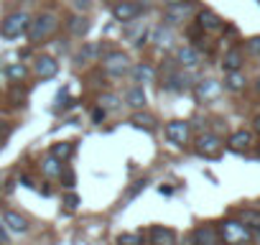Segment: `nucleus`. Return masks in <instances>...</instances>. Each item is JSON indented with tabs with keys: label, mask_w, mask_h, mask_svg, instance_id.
<instances>
[{
	"label": "nucleus",
	"mask_w": 260,
	"mask_h": 245,
	"mask_svg": "<svg viewBox=\"0 0 260 245\" xmlns=\"http://www.w3.org/2000/svg\"><path fill=\"white\" fill-rule=\"evenodd\" d=\"M105 115H107V110H105V107H100V105H97V107H94V110H92V122H97V126H100V122H102V120H105Z\"/></svg>",
	"instance_id": "nucleus-34"
},
{
	"label": "nucleus",
	"mask_w": 260,
	"mask_h": 245,
	"mask_svg": "<svg viewBox=\"0 0 260 245\" xmlns=\"http://www.w3.org/2000/svg\"><path fill=\"white\" fill-rule=\"evenodd\" d=\"M67 28H69V34H74V36H87L89 28H92V21H89L87 16H72V18L67 21Z\"/></svg>",
	"instance_id": "nucleus-17"
},
{
	"label": "nucleus",
	"mask_w": 260,
	"mask_h": 245,
	"mask_svg": "<svg viewBox=\"0 0 260 245\" xmlns=\"http://www.w3.org/2000/svg\"><path fill=\"white\" fill-rule=\"evenodd\" d=\"M130 79L138 82V87L153 82V67H148V64H136L133 69H130Z\"/></svg>",
	"instance_id": "nucleus-18"
},
{
	"label": "nucleus",
	"mask_w": 260,
	"mask_h": 245,
	"mask_svg": "<svg viewBox=\"0 0 260 245\" xmlns=\"http://www.w3.org/2000/svg\"><path fill=\"white\" fill-rule=\"evenodd\" d=\"M8 242V230H6V225H0V245H6Z\"/></svg>",
	"instance_id": "nucleus-39"
},
{
	"label": "nucleus",
	"mask_w": 260,
	"mask_h": 245,
	"mask_svg": "<svg viewBox=\"0 0 260 245\" xmlns=\"http://www.w3.org/2000/svg\"><path fill=\"white\" fill-rule=\"evenodd\" d=\"M194 240H197V245H219V227L199 225L194 230Z\"/></svg>",
	"instance_id": "nucleus-11"
},
{
	"label": "nucleus",
	"mask_w": 260,
	"mask_h": 245,
	"mask_svg": "<svg viewBox=\"0 0 260 245\" xmlns=\"http://www.w3.org/2000/svg\"><path fill=\"white\" fill-rule=\"evenodd\" d=\"M0 146H3V141H0Z\"/></svg>",
	"instance_id": "nucleus-44"
},
{
	"label": "nucleus",
	"mask_w": 260,
	"mask_h": 245,
	"mask_svg": "<svg viewBox=\"0 0 260 245\" xmlns=\"http://www.w3.org/2000/svg\"><path fill=\"white\" fill-rule=\"evenodd\" d=\"M141 189H146V181H136V187L130 189V192H127V197H136V194H138Z\"/></svg>",
	"instance_id": "nucleus-38"
},
{
	"label": "nucleus",
	"mask_w": 260,
	"mask_h": 245,
	"mask_svg": "<svg viewBox=\"0 0 260 245\" xmlns=\"http://www.w3.org/2000/svg\"><path fill=\"white\" fill-rule=\"evenodd\" d=\"M240 67H242V56H240V51H227L224 59H222V69L230 74V72H240Z\"/></svg>",
	"instance_id": "nucleus-24"
},
{
	"label": "nucleus",
	"mask_w": 260,
	"mask_h": 245,
	"mask_svg": "<svg viewBox=\"0 0 260 245\" xmlns=\"http://www.w3.org/2000/svg\"><path fill=\"white\" fill-rule=\"evenodd\" d=\"M102 69L110 74V77H125L130 72V59L127 54L122 51H110L105 59H102Z\"/></svg>",
	"instance_id": "nucleus-4"
},
{
	"label": "nucleus",
	"mask_w": 260,
	"mask_h": 245,
	"mask_svg": "<svg viewBox=\"0 0 260 245\" xmlns=\"http://www.w3.org/2000/svg\"><path fill=\"white\" fill-rule=\"evenodd\" d=\"M100 107H105V110H115V107H120V97L112 95V92H105V95L100 97Z\"/></svg>",
	"instance_id": "nucleus-32"
},
{
	"label": "nucleus",
	"mask_w": 260,
	"mask_h": 245,
	"mask_svg": "<svg viewBox=\"0 0 260 245\" xmlns=\"http://www.w3.org/2000/svg\"><path fill=\"white\" fill-rule=\"evenodd\" d=\"M184 245H197V240H194V235H191V237H186V240H184Z\"/></svg>",
	"instance_id": "nucleus-41"
},
{
	"label": "nucleus",
	"mask_w": 260,
	"mask_h": 245,
	"mask_svg": "<svg viewBox=\"0 0 260 245\" xmlns=\"http://www.w3.org/2000/svg\"><path fill=\"white\" fill-rule=\"evenodd\" d=\"M189 87V79L184 77V74H166V79H164V89H171V92H181V89H186Z\"/></svg>",
	"instance_id": "nucleus-21"
},
{
	"label": "nucleus",
	"mask_w": 260,
	"mask_h": 245,
	"mask_svg": "<svg viewBox=\"0 0 260 245\" xmlns=\"http://www.w3.org/2000/svg\"><path fill=\"white\" fill-rule=\"evenodd\" d=\"M3 225H6L8 232H16V235L28 232V220L21 217L18 212H6V215H3Z\"/></svg>",
	"instance_id": "nucleus-14"
},
{
	"label": "nucleus",
	"mask_w": 260,
	"mask_h": 245,
	"mask_svg": "<svg viewBox=\"0 0 260 245\" xmlns=\"http://www.w3.org/2000/svg\"><path fill=\"white\" fill-rule=\"evenodd\" d=\"M219 82L217 79H199L197 87H194V97L197 102H212L217 95H219Z\"/></svg>",
	"instance_id": "nucleus-8"
},
{
	"label": "nucleus",
	"mask_w": 260,
	"mask_h": 245,
	"mask_svg": "<svg viewBox=\"0 0 260 245\" xmlns=\"http://www.w3.org/2000/svg\"><path fill=\"white\" fill-rule=\"evenodd\" d=\"M130 122H133L138 131H146V133H153L156 131V120L151 115H146V112H136L133 117H130Z\"/></svg>",
	"instance_id": "nucleus-20"
},
{
	"label": "nucleus",
	"mask_w": 260,
	"mask_h": 245,
	"mask_svg": "<svg viewBox=\"0 0 260 245\" xmlns=\"http://www.w3.org/2000/svg\"><path fill=\"white\" fill-rule=\"evenodd\" d=\"M125 102H127L130 107H136V110H141V107H146L148 97H146L143 87H130V89L125 92Z\"/></svg>",
	"instance_id": "nucleus-19"
},
{
	"label": "nucleus",
	"mask_w": 260,
	"mask_h": 245,
	"mask_svg": "<svg viewBox=\"0 0 260 245\" xmlns=\"http://www.w3.org/2000/svg\"><path fill=\"white\" fill-rule=\"evenodd\" d=\"M164 133H166V138H169L171 143L184 146V143L189 141V122H186V120H171L169 126L164 128Z\"/></svg>",
	"instance_id": "nucleus-6"
},
{
	"label": "nucleus",
	"mask_w": 260,
	"mask_h": 245,
	"mask_svg": "<svg viewBox=\"0 0 260 245\" xmlns=\"http://www.w3.org/2000/svg\"><path fill=\"white\" fill-rule=\"evenodd\" d=\"M224 87H227L230 92H240V89H245V77H242L240 72H230L227 79H224Z\"/></svg>",
	"instance_id": "nucleus-27"
},
{
	"label": "nucleus",
	"mask_w": 260,
	"mask_h": 245,
	"mask_svg": "<svg viewBox=\"0 0 260 245\" xmlns=\"http://www.w3.org/2000/svg\"><path fill=\"white\" fill-rule=\"evenodd\" d=\"M247 49H250L252 54H257V56H260V36L250 39V41H247Z\"/></svg>",
	"instance_id": "nucleus-36"
},
{
	"label": "nucleus",
	"mask_w": 260,
	"mask_h": 245,
	"mask_svg": "<svg viewBox=\"0 0 260 245\" xmlns=\"http://www.w3.org/2000/svg\"><path fill=\"white\" fill-rule=\"evenodd\" d=\"M36 74H39L41 79L56 77V74H59V62H56L54 56H39V59H36Z\"/></svg>",
	"instance_id": "nucleus-13"
},
{
	"label": "nucleus",
	"mask_w": 260,
	"mask_h": 245,
	"mask_svg": "<svg viewBox=\"0 0 260 245\" xmlns=\"http://www.w3.org/2000/svg\"><path fill=\"white\" fill-rule=\"evenodd\" d=\"M72 3H74V8H77V11H82V13H84V11H89L92 0H72Z\"/></svg>",
	"instance_id": "nucleus-37"
},
{
	"label": "nucleus",
	"mask_w": 260,
	"mask_h": 245,
	"mask_svg": "<svg viewBox=\"0 0 260 245\" xmlns=\"http://www.w3.org/2000/svg\"><path fill=\"white\" fill-rule=\"evenodd\" d=\"M250 146H252V133H250V131H237V133H232L230 141H227V148H230L232 154H247Z\"/></svg>",
	"instance_id": "nucleus-9"
},
{
	"label": "nucleus",
	"mask_w": 260,
	"mask_h": 245,
	"mask_svg": "<svg viewBox=\"0 0 260 245\" xmlns=\"http://www.w3.org/2000/svg\"><path fill=\"white\" fill-rule=\"evenodd\" d=\"M56 28H59V18H56L54 13H41V16H36V18L31 21V26H28V39H31L34 44L46 41L49 36L56 34Z\"/></svg>",
	"instance_id": "nucleus-1"
},
{
	"label": "nucleus",
	"mask_w": 260,
	"mask_h": 245,
	"mask_svg": "<svg viewBox=\"0 0 260 245\" xmlns=\"http://www.w3.org/2000/svg\"><path fill=\"white\" fill-rule=\"evenodd\" d=\"M153 41H156L158 46H164V49H171V46H174V31L166 28V26H161V28L153 34Z\"/></svg>",
	"instance_id": "nucleus-25"
},
{
	"label": "nucleus",
	"mask_w": 260,
	"mask_h": 245,
	"mask_svg": "<svg viewBox=\"0 0 260 245\" xmlns=\"http://www.w3.org/2000/svg\"><path fill=\"white\" fill-rule=\"evenodd\" d=\"M64 204H67V207H69V209H74V207H77V204H79V197H77V194H74V192H69V194H67V197H64Z\"/></svg>",
	"instance_id": "nucleus-35"
},
{
	"label": "nucleus",
	"mask_w": 260,
	"mask_h": 245,
	"mask_svg": "<svg viewBox=\"0 0 260 245\" xmlns=\"http://www.w3.org/2000/svg\"><path fill=\"white\" fill-rule=\"evenodd\" d=\"M61 169H64V164H61L59 159H54V156H49V159L41 164V171H44L46 176H59Z\"/></svg>",
	"instance_id": "nucleus-28"
},
{
	"label": "nucleus",
	"mask_w": 260,
	"mask_h": 245,
	"mask_svg": "<svg viewBox=\"0 0 260 245\" xmlns=\"http://www.w3.org/2000/svg\"><path fill=\"white\" fill-rule=\"evenodd\" d=\"M31 18L26 13H11L6 21H0V36L3 39H18L21 34H28Z\"/></svg>",
	"instance_id": "nucleus-3"
},
{
	"label": "nucleus",
	"mask_w": 260,
	"mask_h": 245,
	"mask_svg": "<svg viewBox=\"0 0 260 245\" xmlns=\"http://www.w3.org/2000/svg\"><path fill=\"white\" fill-rule=\"evenodd\" d=\"M59 179H61V184H64L67 189H72V187H74V171H69L67 166L61 169V174H59Z\"/></svg>",
	"instance_id": "nucleus-33"
},
{
	"label": "nucleus",
	"mask_w": 260,
	"mask_h": 245,
	"mask_svg": "<svg viewBox=\"0 0 260 245\" xmlns=\"http://www.w3.org/2000/svg\"><path fill=\"white\" fill-rule=\"evenodd\" d=\"M199 28L202 31H207V34H219L222 28H224V23H222V18L217 16V13H212V11H199Z\"/></svg>",
	"instance_id": "nucleus-12"
},
{
	"label": "nucleus",
	"mask_w": 260,
	"mask_h": 245,
	"mask_svg": "<svg viewBox=\"0 0 260 245\" xmlns=\"http://www.w3.org/2000/svg\"><path fill=\"white\" fill-rule=\"evenodd\" d=\"M151 245H176V232L171 227L156 225L151 227Z\"/></svg>",
	"instance_id": "nucleus-15"
},
{
	"label": "nucleus",
	"mask_w": 260,
	"mask_h": 245,
	"mask_svg": "<svg viewBox=\"0 0 260 245\" xmlns=\"http://www.w3.org/2000/svg\"><path fill=\"white\" fill-rule=\"evenodd\" d=\"M176 59H179V64H181L184 69H194V67L202 62V54H199V49H194V46H181L179 54H176Z\"/></svg>",
	"instance_id": "nucleus-16"
},
{
	"label": "nucleus",
	"mask_w": 260,
	"mask_h": 245,
	"mask_svg": "<svg viewBox=\"0 0 260 245\" xmlns=\"http://www.w3.org/2000/svg\"><path fill=\"white\" fill-rule=\"evenodd\" d=\"M26 74H28V67L23 62H13V64L6 67V77L11 82H21V79H26Z\"/></svg>",
	"instance_id": "nucleus-22"
},
{
	"label": "nucleus",
	"mask_w": 260,
	"mask_h": 245,
	"mask_svg": "<svg viewBox=\"0 0 260 245\" xmlns=\"http://www.w3.org/2000/svg\"><path fill=\"white\" fill-rule=\"evenodd\" d=\"M179 3H186V0H166V6H179Z\"/></svg>",
	"instance_id": "nucleus-40"
},
{
	"label": "nucleus",
	"mask_w": 260,
	"mask_h": 245,
	"mask_svg": "<svg viewBox=\"0 0 260 245\" xmlns=\"http://www.w3.org/2000/svg\"><path fill=\"white\" fill-rule=\"evenodd\" d=\"M222 141L214 136V133H202L199 138H197V154L202 156V159H219L222 156Z\"/></svg>",
	"instance_id": "nucleus-5"
},
{
	"label": "nucleus",
	"mask_w": 260,
	"mask_h": 245,
	"mask_svg": "<svg viewBox=\"0 0 260 245\" xmlns=\"http://www.w3.org/2000/svg\"><path fill=\"white\" fill-rule=\"evenodd\" d=\"M191 13H194V8H191V3L186 0V3H179V6H169L166 13H164V21H166V23H181V21H186Z\"/></svg>",
	"instance_id": "nucleus-10"
},
{
	"label": "nucleus",
	"mask_w": 260,
	"mask_h": 245,
	"mask_svg": "<svg viewBox=\"0 0 260 245\" xmlns=\"http://www.w3.org/2000/svg\"><path fill=\"white\" fill-rule=\"evenodd\" d=\"M49 154H51L54 159H59V161H67V159L74 154V143H69V141H59V143L51 146Z\"/></svg>",
	"instance_id": "nucleus-23"
},
{
	"label": "nucleus",
	"mask_w": 260,
	"mask_h": 245,
	"mask_svg": "<svg viewBox=\"0 0 260 245\" xmlns=\"http://www.w3.org/2000/svg\"><path fill=\"white\" fill-rule=\"evenodd\" d=\"M257 89H260V79H257Z\"/></svg>",
	"instance_id": "nucleus-43"
},
{
	"label": "nucleus",
	"mask_w": 260,
	"mask_h": 245,
	"mask_svg": "<svg viewBox=\"0 0 260 245\" xmlns=\"http://www.w3.org/2000/svg\"><path fill=\"white\" fill-rule=\"evenodd\" d=\"M250 237L252 232L240 220H224L219 225V240H224V245H245Z\"/></svg>",
	"instance_id": "nucleus-2"
},
{
	"label": "nucleus",
	"mask_w": 260,
	"mask_h": 245,
	"mask_svg": "<svg viewBox=\"0 0 260 245\" xmlns=\"http://www.w3.org/2000/svg\"><path fill=\"white\" fill-rule=\"evenodd\" d=\"M117 245H143V235L141 232H122L117 237Z\"/></svg>",
	"instance_id": "nucleus-31"
},
{
	"label": "nucleus",
	"mask_w": 260,
	"mask_h": 245,
	"mask_svg": "<svg viewBox=\"0 0 260 245\" xmlns=\"http://www.w3.org/2000/svg\"><path fill=\"white\" fill-rule=\"evenodd\" d=\"M97 54H100V46H97V44H84V46L79 49L77 59H79V62H94Z\"/></svg>",
	"instance_id": "nucleus-29"
},
{
	"label": "nucleus",
	"mask_w": 260,
	"mask_h": 245,
	"mask_svg": "<svg viewBox=\"0 0 260 245\" xmlns=\"http://www.w3.org/2000/svg\"><path fill=\"white\" fill-rule=\"evenodd\" d=\"M74 105V100L69 97V89H61L59 95H56V105H54V110L56 112H64V110H69Z\"/></svg>",
	"instance_id": "nucleus-30"
},
{
	"label": "nucleus",
	"mask_w": 260,
	"mask_h": 245,
	"mask_svg": "<svg viewBox=\"0 0 260 245\" xmlns=\"http://www.w3.org/2000/svg\"><path fill=\"white\" fill-rule=\"evenodd\" d=\"M141 6L138 3H130V0H122V3H117L115 8H112V16H115V21H120V23H133L138 16H141Z\"/></svg>",
	"instance_id": "nucleus-7"
},
{
	"label": "nucleus",
	"mask_w": 260,
	"mask_h": 245,
	"mask_svg": "<svg viewBox=\"0 0 260 245\" xmlns=\"http://www.w3.org/2000/svg\"><path fill=\"white\" fill-rule=\"evenodd\" d=\"M240 222H242L250 232H252V230H255V232H260V212H255V209H245Z\"/></svg>",
	"instance_id": "nucleus-26"
},
{
	"label": "nucleus",
	"mask_w": 260,
	"mask_h": 245,
	"mask_svg": "<svg viewBox=\"0 0 260 245\" xmlns=\"http://www.w3.org/2000/svg\"><path fill=\"white\" fill-rule=\"evenodd\" d=\"M255 131H257V133H260V115H257V117H255Z\"/></svg>",
	"instance_id": "nucleus-42"
}]
</instances>
